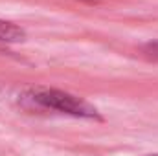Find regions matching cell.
<instances>
[{
	"mask_svg": "<svg viewBox=\"0 0 158 156\" xmlns=\"http://www.w3.org/2000/svg\"><path fill=\"white\" fill-rule=\"evenodd\" d=\"M24 103L33 105L37 109L53 110L59 114H68L74 117H86V119H101L98 109L88 101L81 99L74 94L57 90V88H33L22 94L20 97Z\"/></svg>",
	"mask_w": 158,
	"mask_h": 156,
	"instance_id": "1",
	"label": "cell"
},
{
	"mask_svg": "<svg viewBox=\"0 0 158 156\" xmlns=\"http://www.w3.org/2000/svg\"><path fill=\"white\" fill-rule=\"evenodd\" d=\"M24 39H26V31L20 26L0 18V42L13 44V42H22Z\"/></svg>",
	"mask_w": 158,
	"mask_h": 156,
	"instance_id": "2",
	"label": "cell"
},
{
	"mask_svg": "<svg viewBox=\"0 0 158 156\" xmlns=\"http://www.w3.org/2000/svg\"><path fill=\"white\" fill-rule=\"evenodd\" d=\"M143 53L149 57V59H155L158 61V40H151L143 46Z\"/></svg>",
	"mask_w": 158,
	"mask_h": 156,
	"instance_id": "3",
	"label": "cell"
},
{
	"mask_svg": "<svg viewBox=\"0 0 158 156\" xmlns=\"http://www.w3.org/2000/svg\"><path fill=\"white\" fill-rule=\"evenodd\" d=\"M143 156H158V153H155V154H143Z\"/></svg>",
	"mask_w": 158,
	"mask_h": 156,
	"instance_id": "4",
	"label": "cell"
}]
</instances>
